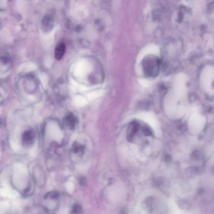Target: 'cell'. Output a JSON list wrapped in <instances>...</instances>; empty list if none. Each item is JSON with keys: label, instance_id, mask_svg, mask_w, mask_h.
Wrapping results in <instances>:
<instances>
[{"label": "cell", "instance_id": "6da1fadb", "mask_svg": "<svg viewBox=\"0 0 214 214\" xmlns=\"http://www.w3.org/2000/svg\"><path fill=\"white\" fill-rule=\"evenodd\" d=\"M142 67L144 73L148 77H155L160 71V60L155 56L148 55L142 61Z\"/></svg>", "mask_w": 214, "mask_h": 214}, {"label": "cell", "instance_id": "7a4b0ae2", "mask_svg": "<svg viewBox=\"0 0 214 214\" xmlns=\"http://www.w3.org/2000/svg\"><path fill=\"white\" fill-rule=\"evenodd\" d=\"M35 133L33 130L26 131L22 134V144L25 146H31L34 143Z\"/></svg>", "mask_w": 214, "mask_h": 214}, {"label": "cell", "instance_id": "3957f363", "mask_svg": "<svg viewBox=\"0 0 214 214\" xmlns=\"http://www.w3.org/2000/svg\"><path fill=\"white\" fill-rule=\"evenodd\" d=\"M54 27V21L50 16H45L42 21L41 27L45 33L50 32Z\"/></svg>", "mask_w": 214, "mask_h": 214}, {"label": "cell", "instance_id": "277c9868", "mask_svg": "<svg viewBox=\"0 0 214 214\" xmlns=\"http://www.w3.org/2000/svg\"><path fill=\"white\" fill-rule=\"evenodd\" d=\"M77 123L78 120L77 118L74 115L71 113L69 114L66 115L64 120V125L70 130L74 129L76 128Z\"/></svg>", "mask_w": 214, "mask_h": 214}, {"label": "cell", "instance_id": "5b68a950", "mask_svg": "<svg viewBox=\"0 0 214 214\" xmlns=\"http://www.w3.org/2000/svg\"><path fill=\"white\" fill-rule=\"evenodd\" d=\"M140 127V126L137 122L133 121L131 123L127 133V139L128 141H132L135 134L138 131Z\"/></svg>", "mask_w": 214, "mask_h": 214}, {"label": "cell", "instance_id": "8992f818", "mask_svg": "<svg viewBox=\"0 0 214 214\" xmlns=\"http://www.w3.org/2000/svg\"><path fill=\"white\" fill-rule=\"evenodd\" d=\"M65 45L63 43H60L57 45L54 51V57L57 60H61L65 52Z\"/></svg>", "mask_w": 214, "mask_h": 214}, {"label": "cell", "instance_id": "52a82bcc", "mask_svg": "<svg viewBox=\"0 0 214 214\" xmlns=\"http://www.w3.org/2000/svg\"><path fill=\"white\" fill-rule=\"evenodd\" d=\"M85 148L82 145L76 142L73 144L72 147V150L73 153L77 154L82 155L84 151Z\"/></svg>", "mask_w": 214, "mask_h": 214}, {"label": "cell", "instance_id": "ba28073f", "mask_svg": "<svg viewBox=\"0 0 214 214\" xmlns=\"http://www.w3.org/2000/svg\"><path fill=\"white\" fill-rule=\"evenodd\" d=\"M177 205L180 208L184 210H187L190 207V204L189 202L187 200L184 199L178 200Z\"/></svg>", "mask_w": 214, "mask_h": 214}, {"label": "cell", "instance_id": "9c48e42d", "mask_svg": "<svg viewBox=\"0 0 214 214\" xmlns=\"http://www.w3.org/2000/svg\"><path fill=\"white\" fill-rule=\"evenodd\" d=\"M142 131L145 136H149L152 135V131L149 127L147 126H144L142 127Z\"/></svg>", "mask_w": 214, "mask_h": 214}, {"label": "cell", "instance_id": "30bf717a", "mask_svg": "<svg viewBox=\"0 0 214 214\" xmlns=\"http://www.w3.org/2000/svg\"><path fill=\"white\" fill-rule=\"evenodd\" d=\"M59 197V193L57 191H51L45 196V198H50L51 199H57Z\"/></svg>", "mask_w": 214, "mask_h": 214}, {"label": "cell", "instance_id": "8fae6325", "mask_svg": "<svg viewBox=\"0 0 214 214\" xmlns=\"http://www.w3.org/2000/svg\"><path fill=\"white\" fill-rule=\"evenodd\" d=\"M82 207L79 205L76 204L73 205L72 209V213H80L82 211Z\"/></svg>", "mask_w": 214, "mask_h": 214}, {"label": "cell", "instance_id": "7c38bea8", "mask_svg": "<svg viewBox=\"0 0 214 214\" xmlns=\"http://www.w3.org/2000/svg\"><path fill=\"white\" fill-rule=\"evenodd\" d=\"M191 158L195 161L199 160L200 158V152L198 150L194 151L191 154Z\"/></svg>", "mask_w": 214, "mask_h": 214}, {"label": "cell", "instance_id": "4fadbf2b", "mask_svg": "<svg viewBox=\"0 0 214 214\" xmlns=\"http://www.w3.org/2000/svg\"><path fill=\"white\" fill-rule=\"evenodd\" d=\"M187 175L189 176H195V175L197 174L198 172L197 168L195 167H191L189 168L188 170L187 171Z\"/></svg>", "mask_w": 214, "mask_h": 214}, {"label": "cell", "instance_id": "5bb4252c", "mask_svg": "<svg viewBox=\"0 0 214 214\" xmlns=\"http://www.w3.org/2000/svg\"><path fill=\"white\" fill-rule=\"evenodd\" d=\"M164 180L161 177H157L154 180V184L156 186H160L163 183Z\"/></svg>", "mask_w": 214, "mask_h": 214}, {"label": "cell", "instance_id": "9a60e30c", "mask_svg": "<svg viewBox=\"0 0 214 214\" xmlns=\"http://www.w3.org/2000/svg\"><path fill=\"white\" fill-rule=\"evenodd\" d=\"M164 161L167 164H170L172 161V157L170 155L166 154L164 157Z\"/></svg>", "mask_w": 214, "mask_h": 214}, {"label": "cell", "instance_id": "2e32d148", "mask_svg": "<svg viewBox=\"0 0 214 214\" xmlns=\"http://www.w3.org/2000/svg\"><path fill=\"white\" fill-rule=\"evenodd\" d=\"M79 184L81 186H84L86 184V180L84 177H82L80 179Z\"/></svg>", "mask_w": 214, "mask_h": 214}, {"label": "cell", "instance_id": "e0dca14e", "mask_svg": "<svg viewBox=\"0 0 214 214\" xmlns=\"http://www.w3.org/2000/svg\"><path fill=\"white\" fill-rule=\"evenodd\" d=\"M82 26L79 25H78L75 28V31L77 33H79L80 32L82 31Z\"/></svg>", "mask_w": 214, "mask_h": 214}, {"label": "cell", "instance_id": "ac0fdd59", "mask_svg": "<svg viewBox=\"0 0 214 214\" xmlns=\"http://www.w3.org/2000/svg\"><path fill=\"white\" fill-rule=\"evenodd\" d=\"M2 124V121L0 119V127L1 126Z\"/></svg>", "mask_w": 214, "mask_h": 214}]
</instances>
